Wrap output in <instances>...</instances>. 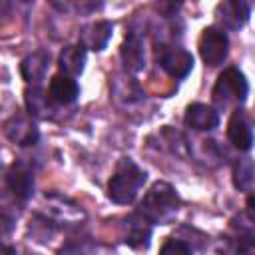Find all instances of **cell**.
Masks as SVG:
<instances>
[{
  "label": "cell",
  "mask_w": 255,
  "mask_h": 255,
  "mask_svg": "<svg viewBox=\"0 0 255 255\" xmlns=\"http://www.w3.org/2000/svg\"><path fill=\"white\" fill-rule=\"evenodd\" d=\"M179 207V195L167 181H155L143 195L139 215L149 223H167Z\"/></svg>",
  "instance_id": "obj_1"
},
{
  "label": "cell",
  "mask_w": 255,
  "mask_h": 255,
  "mask_svg": "<svg viewBox=\"0 0 255 255\" xmlns=\"http://www.w3.org/2000/svg\"><path fill=\"white\" fill-rule=\"evenodd\" d=\"M145 177H147V173L141 167H137L131 159L124 157L118 163V167H116V171L108 183L110 199L114 203H120V205L131 203L135 199L139 187L145 183Z\"/></svg>",
  "instance_id": "obj_2"
},
{
  "label": "cell",
  "mask_w": 255,
  "mask_h": 255,
  "mask_svg": "<svg viewBox=\"0 0 255 255\" xmlns=\"http://www.w3.org/2000/svg\"><path fill=\"white\" fill-rule=\"evenodd\" d=\"M247 94H249V84H247L243 72L231 66L219 74L211 96H213V104L217 108L225 110V108L241 106L247 100Z\"/></svg>",
  "instance_id": "obj_3"
},
{
  "label": "cell",
  "mask_w": 255,
  "mask_h": 255,
  "mask_svg": "<svg viewBox=\"0 0 255 255\" xmlns=\"http://www.w3.org/2000/svg\"><path fill=\"white\" fill-rule=\"evenodd\" d=\"M227 52H229V40H227V34L221 28L209 26L201 32L199 54H201V58L207 66L213 68V66L223 64V60L227 58Z\"/></svg>",
  "instance_id": "obj_4"
},
{
  "label": "cell",
  "mask_w": 255,
  "mask_h": 255,
  "mask_svg": "<svg viewBox=\"0 0 255 255\" xmlns=\"http://www.w3.org/2000/svg\"><path fill=\"white\" fill-rule=\"evenodd\" d=\"M157 62L175 80L185 78L193 68V56L187 50L175 48V46H165V44L157 48Z\"/></svg>",
  "instance_id": "obj_5"
},
{
  "label": "cell",
  "mask_w": 255,
  "mask_h": 255,
  "mask_svg": "<svg viewBox=\"0 0 255 255\" xmlns=\"http://www.w3.org/2000/svg\"><path fill=\"white\" fill-rule=\"evenodd\" d=\"M4 131H6L10 141H14L16 145H22V147L34 145L38 141V137H40V131H38L34 120L30 116H26V114L12 116L4 124Z\"/></svg>",
  "instance_id": "obj_6"
},
{
  "label": "cell",
  "mask_w": 255,
  "mask_h": 255,
  "mask_svg": "<svg viewBox=\"0 0 255 255\" xmlns=\"http://www.w3.org/2000/svg\"><path fill=\"white\" fill-rule=\"evenodd\" d=\"M120 56L124 62V68L128 72H141L145 68V48H143V38L137 32H128L126 40L120 48Z\"/></svg>",
  "instance_id": "obj_7"
},
{
  "label": "cell",
  "mask_w": 255,
  "mask_h": 255,
  "mask_svg": "<svg viewBox=\"0 0 255 255\" xmlns=\"http://www.w3.org/2000/svg\"><path fill=\"white\" fill-rule=\"evenodd\" d=\"M227 137L241 151H249L251 145H253V128H251V122H249L247 114L243 110H239V108L233 110V114L229 118Z\"/></svg>",
  "instance_id": "obj_8"
},
{
  "label": "cell",
  "mask_w": 255,
  "mask_h": 255,
  "mask_svg": "<svg viewBox=\"0 0 255 255\" xmlns=\"http://www.w3.org/2000/svg\"><path fill=\"white\" fill-rule=\"evenodd\" d=\"M6 185L16 199L26 201L34 193V175L24 163H14L6 173Z\"/></svg>",
  "instance_id": "obj_9"
},
{
  "label": "cell",
  "mask_w": 255,
  "mask_h": 255,
  "mask_svg": "<svg viewBox=\"0 0 255 255\" xmlns=\"http://www.w3.org/2000/svg\"><path fill=\"white\" fill-rule=\"evenodd\" d=\"M112 32H114V24L108 22V20H100V22H92L88 26L82 28L80 32V46L86 50H104L112 38Z\"/></svg>",
  "instance_id": "obj_10"
},
{
  "label": "cell",
  "mask_w": 255,
  "mask_h": 255,
  "mask_svg": "<svg viewBox=\"0 0 255 255\" xmlns=\"http://www.w3.org/2000/svg\"><path fill=\"white\" fill-rule=\"evenodd\" d=\"M185 124H187V128H191L195 131H209V129L217 128L219 114L215 108H211L207 104H191L185 112Z\"/></svg>",
  "instance_id": "obj_11"
},
{
  "label": "cell",
  "mask_w": 255,
  "mask_h": 255,
  "mask_svg": "<svg viewBox=\"0 0 255 255\" xmlns=\"http://www.w3.org/2000/svg\"><path fill=\"white\" fill-rule=\"evenodd\" d=\"M24 100H26V108H28V114H30V116L42 118V120H52V118L56 116L54 102L50 100V96L44 94V90H42L40 86L26 88Z\"/></svg>",
  "instance_id": "obj_12"
},
{
  "label": "cell",
  "mask_w": 255,
  "mask_h": 255,
  "mask_svg": "<svg viewBox=\"0 0 255 255\" xmlns=\"http://www.w3.org/2000/svg\"><path fill=\"white\" fill-rule=\"evenodd\" d=\"M251 4L245 0H233V2H223L217 6V16L223 22V26L237 30L249 20Z\"/></svg>",
  "instance_id": "obj_13"
},
{
  "label": "cell",
  "mask_w": 255,
  "mask_h": 255,
  "mask_svg": "<svg viewBox=\"0 0 255 255\" xmlns=\"http://www.w3.org/2000/svg\"><path fill=\"white\" fill-rule=\"evenodd\" d=\"M50 100L54 104H60V106H68L72 102H76L78 94H80V86L74 78L70 76H64V74H58L52 78L50 82Z\"/></svg>",
  "instance_id": "obj_14"
},
{
  "label": "cell",
  "mask_w": 255,
  "mask_h": 255,
  "mask_svg": "<svg viewBox=\"0 0 255 255\" xmlns=\"http://www.w3.org/2000/svg\"><path fill=\"white\" fill-rule=\"evenodd\" d=\"M48 62H50V54L44 52V50H38L30 56H26L22 60V66H20V72H22V78L32 84V86H38L44 76H46V70H48Z\"/></svg>",
  "instance_id": "obj_15"
},
{
  "label": "cell",
  "mask_w": 255,
  "mask_h": 255,
  "mask_svg": "<svg viewBox=\"0 0 255 255\" xmlns=\"http://www.w3.org/2000/svg\"><path fill=\"white\" fill-rule=\"evenodd\" d=\"M151 237V223L139 213H133L126 219V243L131 247H147Z\"/></svg>",
  "instance_id": "obj_16"
},
{
  "label": "cell",
  "mask_w": 255,
  "mask_h": 255,
  "mask_svg": "<svg viewBox=\"0 0 255 255\" xmlns=\"http://www.w3.org/2000/svg\"><path fill=\"white\" fill-rule=\"evenodd\" d=\"M84 64H86V50L78 44V46H66L60 56H58V68L64 76H80L84 72Z\"/></svg>",
  "instance_id": "obj_17"
},
{
  "label": "cell",
  "mask_w": 255,
  "mask_h": 255,
  "mask_svg": "<svg viewBox=\"0 0 255 255\" xmlns=\"http://www.w3.org/2000/svg\"><path fill=\"white\" fill-rule=\"evenodd\" d=\"M233 183L241 191H251L253 189V161L249 157H243V159H239L235 163Z\"/></svg>",
  "instance_id": "obj_18"
},
{
  "label": "cell",
  "mask_w": 255,
  "mask_h": 255,
  "mask_svg": "<svg viewBox=\"0 0 255 255\" xmlns=\"http://www.w3.org/2000/svg\"><path fill=\"white\" fill-rule=\"evenodd\" d=\"M30 233L38 241H50V237L56 233V223L46 215H36L30 221Z\"/></svg>",
  "instance_id": "obj_19"
},
{
  "label": "cell",
  "mask_w": 255,
  "mask_h": 255,
  "mask_svg": "<svg viewBox=\"0 0 255 255\" xmlns=\"http://www.w3.org/2000/svg\"><path fill=\"white\" fill-rule=\"evenodd\" d=\"M159 255H193V251L187 243H183L179 239H169L161 245Z\"/></svg>",
  "instance_id": "obj_20"
},
{
  "label": "cell",
  "mask_w": 255,
  "mask_h": 255,
  "mask_svg": "<svg viewBox=\"0 0 255 255\" xmlns=\"http://www.w3.org/2000/svg\"><path fill=\"white\" fill-rule=\"evenodd\" d=\"M12 229H14V217L4 207H0V237L2 235H10Z\"/></svg>",
  "instance_id": "obj_21"
},
{
  "label": "cell",
  "mask_w": 255,
  "mask_h": 255,
  "mask_svg": "<svg viewBox=\"0 0 255 255\" xmlns=\"http://www.w3.org/2000/svg\"><path fill=\"white\" fill-rule=\"evenodd\" d=\"M0 255H18L16 249L12 245H6V243H0Z\"/></svg>",
  "instance_id": "obj_22"
}]
</instances>
